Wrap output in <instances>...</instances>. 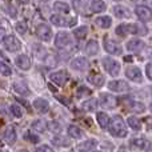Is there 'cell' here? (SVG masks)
Wrapping results in <instances>:
<instances>
[{"label": "cell", "instance_id": "obj_1", "mask_svg": "<svg viewBox=\"0 0 152 152\" xmlns=\"http://www.w3.org/2000/svg\"><path fill=\"white\" fill-rule=\"evenodd\" d=\"M111 124H108L110 128V134L115 137H126L128 135V129L124 123V120L121 119V116H113L112 120H110Z\"/></svg>", "mask_w": 152, "mask_h": 152}, {"label": "cell", "instance_id": "obj_2", "mask_svg": "<svg viewBox=\"0 0 152 152\" xmlns=\"http://www.w3.org/2000/svg\"><path fill=\"white\" fill-rule=\"evenodd\" d=\"M102 64L104 67V69L107 71V74H110L111 76H119L121 71V67H120V63L115 59H112L111 56H104L102 60Z\"/></svg>", "mask_w": 152, "mask_h": 152}, {"label": "cell", "instance_id": "obj_3", "mask_svg": "<svg viewBox=\"0 0 152 152\" xmlns=\"http://www.w3.org/2000/svg\"><path fill=\"white\" fill-rule=\"evenodd\" d=\"M1 44L8 52H18L21 50V43L13 35H5L1 39Z\"/></svg>", "mask_w": 152, "mask_h": 152}, {"label": "cell", "instance_id": "obj_4", "mask_svg": "<svg viewBox=\"0 0 152 152\" xmlns=\"http://www.w3.org/2000/svg\"><path fill=\"white\" fill-rule=\"evenodd\" d=\"M56 48H67V47H72L74 45V39L71 37V35L68 32L60 31L56 34L55 36V42H53Z\"/></svg>", "mask_w": 152, "mask_h": 152}, {"label": "cell", "instance_id": "obj_5", "mask_svg": "<svg viewBox=\"0 0 152 152\" xmlns=\"http://www.w3.org/2000/svg\"><path fill=\"white\" fill-rule=\"evenodd\" d=\"M52 28L48 26L47 23H40L36 26V36L39 37L42 42H51L52 39Z\"/></svg>", "mask_w": 152, "mask_h": 152}, {"label": "cell", "instance_id": "obj_6", "mask_svg": "<svg viewBox=\"0 0 152 152\" xmlns=\"http://www.w3.org/2000/svg\"><path fill=\"white\" fill-rule=\"evenodd\" d=\"M51 23L53 26H58V27H74L77 20L76 18H66V16H61V15H52L51 16Z\"/></svg>", "mask_w": 152, "mask_h": 152}, {"label": "cell", "instance_id": "obj_7", "mask_svg": "<svg viewBox=\"0 0 152 152\" xmlns=\"http://www.w3.org/2000/svg\"><path fill=\"white\" fill-rule=\"evenodd\" d=\"M99 102H100L99 104L102 105L103 108H105V110H113V108L118 107V99H116L113 95L107 94V92L100 94Z\"/></svg>", "mask_w": 152, "mask_h": 152}, {"label": "cell", "instance_id": "obj_8", "mask_svg": "<svg viewBox=\"0 0 152 152\" xmlns=\"http://www.w3.org/2000/svg\"><path fill=\"white\" fill-rule=\"evenodd\" d=\"M50 79L52 83H55L56 86L59 87H63L67 81L69 80V74L66 71V69H61V71H56V72H52L50 75Z\"/></svg>", "mask_w": 152, "mask_h": 152}, {"label": "cell", "instance_id": "obj_9", "mask_svg": "<svg viewBox=\"0 0 152 152\" xmlns=\"http://www.w3.org/2000/svg\"><path fill=\"white\" fill-rule=\"evenodd\" d=\"M103 47H104V50L107 51L108 53H111V55H121V45L119 44V43L113 42V40L108 39V37H105L104 42H103Z\"/></svg>", "mask_w": 152, "mask_h": 152}, {"label": "cell", "instance_id": "obj_10", "mask_svg": "<svg viewBox=\"0 0 152 152\" xmlns=\"http://www.w3.org/2000/svg\"><path fill=\"white\" fill-rule=\"evenodd\" d=\"M108 89L112 92H128L131 89V87L127 81L116 79V80H111L108 83Z\"/></svg>", "mask_w": 152, "mask_h": 152}, {"label": "cell", "instance_id": "obj_11", "mask_svg": "<svg viewBox=\"0 0 152 152\" xmlns=\"http://www.w3.org/2000/svg\"><path fill=\"white\" fill-rule=\"evenodd\" d=\"M126 76L135 83H143V72L139 67H128L126 69Z\"/></svg>", "mask_w": 152, "mask_h": 152}, {"label": "cell", "instance_id": "obj_12", "mask_svg": "<svg viewBox=\"0 0 152 152\" xmlns=\"http://www.w3.org/2000/svg\"><path fill=\"white\" fill-rule=\"evenodd\" d=\"M126 48L129 51V52L137 53V52H142V51L145 48V43L140 39H132V40H129V42H127Z\"/></svg>", "mask_w": 152, "mask_h": 152}, {"label": "cell", "instance_id": "obj_13", "mask_svg": "<svg viewBox=\"0 0 152 152\" xmlns=\"http://www.w3.org/2000/svg\"><path fill=\"white\" fill-rule=\"evenodd\" d=\"M123 102H124V104H126L129 110L134 111V112H144V110H145L144 104H143L142 102H137V100L131 99V97H124Z\"/></svg>", "mask_w": 152, "mask_h": 152}, {"label": "cell", "instance_id": "obj_14", "mask_svg": "<svg viewBox=\"0 0 152 152\" xmlns=\"http://www.w3.org/2000/svg\"><path fill=\"white\" fill-rule=\"evenodd\" d=\"M96 147H97V140L87 139V140H84V142L79 143V144L76 145V150H77L79 152H91V151H94Z\"/></svg>", "mask_w": 152, "mask_h": 152}, {"label": "cell", "instance_id": "obj_15", "mask_svg": "<svg viewBox=\"0 0 152 152\" xmlns=\"http://www.w3.org/2000/svg\"><path fill=\"white\" fill-rule=\"evenodd\" d=\"M135 13H136L137 18L142 21H144V23L151 20V16H152L151 10L148 7H145V5H137V7L135 8Z\"/></svg>", "mask_w": 152, "mask_h": 152}, {"label": "cell", "instance_id": "obj_16", "mask_svg": "<svg viewBox=\"0 0 152 152\" xmlns=\"http://www.w3.org/2000/svg\"><path fill=\"white\" fill-rule=\"evenodd\" d=\"M32 104H34V108L39 113H47L48 110H50V103H48V100L44 99V97H36Z\"/></svg>", "mask_w": 152, "mask_h": 152}, {"label": "cell", "instance_id": "obj_17", "mask_svg": "<svg viewBox=\"0 0 152 152\" xmlns=\"http://www.w3.org/2000/svg\"><path fill=\"white\" fill-rule=\"evenodd\" d=\"M71 68L75 71H86L88 68V60L84 56H77L74 60H71Z\"/></svg>", "mask_w": 152, "mask_h": 152}, {"label": "cell", "instance_id": "obj_18", "mask_svg": "<svg viewBox=\"0 0 152 152\" xmlns=\"http://www.w3.org/2000/svg\"><path fill=\"white\" fill-rule=\"evenodd\" d=\"M15 64L23 71H28L31 68V59L26 53H21V55H18L15 58Z\"/></svg>", "mask_w": 152, "mask_h": 152}, {"label": "cell", "instance_id": "obj_19", "mask_svg": "<svg viewBox=\"0 0 152 152\" xmlns=\"http://www.w3.org/2000/svg\"><path fill=\"white\" fill-rule=\"evenodd\" d=\"M12 88H13V91L18 95H20V96H28V95L31 94L28 86H27L24 81H16V83H13Z\"/></svg>", "mask_w": 152, "mask_h": 152}, {"label": "cell", "instance_id": "obj_20", "mask_svg": "<svg viewBox=\"0 0 152 152\" xmlns=\"http://www.w3.org/2000/svg\"><path fill=\"white\" fill-rule=\"evenodd\" d=\"M113 13L119 19H129L131 18V11L124 5H115L113 7Z\"/></svg>", "mask_w": 152, "mask_h": 152}, {"label": "cell", "instance_id": "obj_21", "mask_svg": "<svg viewBox=\"0 0 152 152\" xmlns=\"http://www.w3.org/2000/svg\"><path fill=\"white\" fill-rule=\"evenodd\" d=\"M3 136L7 140L8 143H15L18 139V135H16V128L13 126H7L3 132Z\"/></svg>", "mask_w": 152, "mask_h": 152}, {"label": "cell", "instance_id": "obj_22", "mask_svg": "<svg viewBox=\"0 0 152 152\" xmlns=\"http://www.w3.org/2000/svg\"><path fill=\"white\" fill-rule=\"evenodd\" d=\"M128 34H134V35H147L148 29L144 26L137 23H132L128 24Z\"/></svg>", "mask_w": 152, "mask_h": 152}, {"label": "cell", "instance_id": "obj_23", "mask_svg": "<svg viewBox=\"0 0 152 152\" xmlns=\"http://www.w3.org/2000/svg\"><path fill=\"white\" fill-rule=\"evenodd\" d=\"M97 52H99V43H97L96 40L91 39L86 44V53L88 56H96Z\"/></svg>", "mask_w": 152, "mask_h": 152}, {"label": "cell", "instance_id": "obj_24", "mask_svg": "<svg viewBox=\"0 0 152 152\" xmlns=\"http://www.w3.org/2000/svg\"><path fill=\"white\" fill-rule=\"evenodd\" d=\"M51 143H52L55 147H60V148H67V147H69V145H71L68 137L61 136V135H58V136H55L52 140H51Z\"/></svg>", "mask_w": 152, "mask_h": 152}, {"label": "cell", "instance_id": "obj_25", "mask_svg": "<svg viewBox=\"0 0 152 152\" xmlns=\"http://www.w3.org/2000/svg\"><path fill=\"white\" fill-rule=\"evenodd\" d=\"M95 24L103 29H107L112 26V19L110 16H99V18L95 19Z\"/></svg>", "mask_w": 152, "mask_h": 152}, {"label": "cell", "instance_id": "obj_26", "mask_svg": "<svg viewBox=\"0 0 152 152\" xmlns=\"http://www.w3.org/2000/svg\"><path fill=\"white\" fill-rule=\"evenodd\" d=\"M96 120H97V124L100 126V128H103V129L108 128V124H110V116H108L105 112L99 111V112L96 113Z\"/></svg>", "mask_w": 152, "mask_h": 152}, {"label": "cell", "instance_id": "obj_27", "mask_svg": "<svg viewBox=\"0 0 152 152\" xmlns=\"http://www.w3.org/2000/svg\"><path fill=\"white\" fill-rule=\"evenodd\" d=\"M81 107H83L84 111H87V112H92V111H96L97 107H99V103H97V99H95V97H91V99H87L86 102L81 104Z\"/></svg>", "mask_w": 152, "mask_h": 152}, {"label": "cell", "instance_id": "obj_28", "mask_svg": "<svg viewBox=\"0 0 152 152\" xmlns=\"http://www.w3.org/2000/svg\"><path fill=\"white\" fill-rule=\"evenodd\" d=\"M67 134H68V136L72 137V139H80V137H83L84 132H83V129L79 128L77 126L72 124V126H69L68 128H67Z\"/></svg>", "mask_w": 152, "mask_h": 152}, {"label": "cell", "instance_id": "obj_29", "mask_svg": "<svg viewBox=\"0 0 152 152\" xmlns=\"http://www.w3.org/2000/svg\"><path fill=\"white\" fill-rule=\"evenodd\" d=\"M31 128L37 134H42V132H44L47 129V121H44L43 119H36V120L32 121Z\"/></svg>", "mask_w": 152, "mask_h": 152}, {"label": "cell", "instance_id": "obj_30", "mask_svg": "<svg viewBox=\"0 0 152 152\" xmlns=\"http://www.w3.org/2000/svg\"><path fill=\"white\" fill-rule=\"evenodd\" d=\"M72 4L79 13H86L89 7L88 0H72Z\"/></svg>", "mask_w": 152, "mask_h": 152}, {"label": "cell", "instance_id": "obj_31", "mask_svg": "<svg viewBox=\"0 0 152 152\" xmlns=\"http://www.w3.org/2000/svg\"><path fill=\"white\" fill-rule=\"evenodd\" d=\"M87 80L95 87H102L104 84V77L100 74H89L87 76Z\"/></svg>", "mask_w": 152, "mask_h": 152}, {"label": "cell", "instance_id": "obj_32", "mask_svg": "<svg viewBox=\"0 0 152 152\" xmlns=\"http://www.w3.org/2000/svg\"><path fill=\"white\" fill-rule=\"evenodd\" d=\"M127 124L129 126V128L134 129V131H140L142 129V121H140L139 118L136 116H129L127 119Z\"/></svg>", "mask_w": 152, "mask_h": 152}, {"label": "cell", "instance_id": "obj_33", "mask_svg": "<svg viewBox=\"0 0 152 152\" xmlns=\"http://www.w3.org/2000/svg\"><path fill=\"white\" fill-rule=\"evenodd\" d=\"M107 5L103 0H95V1L91 3V11L95 13H100V12H104Z\"/></svg>", "mask_w": 152, "mask_h": 152}, {"label": "cell", "instance_id": "obj_34", "mask_svg": "<svg viewBox=\"0 0 152 152\" xmlns=\"http://www.w3.org/2000/svg\"><path fill=\"white\" fill-rule=\"evenodd\" d=\"M53 10L59 13H69V5L67 4V3L64 1H55V4H53Z\"/></svg>", "mask_w": 152, "mask_h": 152}, {"label": "cell", "instance_id": "obj_35", "mask_svg": "<svg viewBox=\"0 0 152 152\" xmlns=\"http://www.w3.org/2000/svg\"><path fill=\"white\" fill-rule=\"evenodd\" d=\"M88 27L87 26H80V27H77V28H75L74 29V35L76 36V39H79V40H81V39H84V37L88 35Z\"/></svg>", "mask_w": 152, "mask_h": 152}, {"label": "cell", "instance_id": "obj_36", "mask_svg": "<svg viewBox=\"0 0 152 152\" xmlns=\"http://www.w3.org/2000/svg\"><path fill=\"white\" fill-rule=\"evenodd\" d=\"M132 145H135L136 148H139V150H150V142L145 139H135L131 142Z\"/></svg>", "mask_w": 152, "mask_h": 152}, {"label": "cell", "instance_id": "obj_37", "mask_svg": "<svg viewBox=\"0 0 152 152\" xmlns=\"http://www.w3.org/2000/svg\"><path fill=\"white\" fill-rule=\"evenodd\" d=\"M47 128L50 129L51 132H53V134H60L63 127H61V124L59 123L58 120H51L47 123Z\"/></svg>", "mask_w": 152, "mask_h": 152}, {"label": "cell", "instance_id": "obj_38", "mask_svg": "<svg viewBox=\"0 0 152 152\" xmlns=\"http://www.w3.org/2000/svg\"><path fill=\"white\" fill-rule=\"evenodd\" d=\"M10 112L12 113V116L13 118H16V119H20V118H23V110H21V107H19L18 104H11L10 105Z\"/></svg>", "mask_w": 152, "mask_h": 152}, {"label": "cell", "instance_id": "obj_39", "mask_svg": "<svg viewBox=\"0 0 152 152\" xmlns=\"http://www.w3.org/2000/svg\"><path fill=\"white\" fill-rule=\"evenodd\" d=\"M89 95H91V89L86 86H80V87H77V89H76V96H77L79 99L87 97V96H89Z\"/></svg>", "mask_w": 152, "mask_h": 152}, {"label": "cell", "instance_id": "obj_40", "mask_svg": "<svg viewBox=\"0 0 152 152\" xmlns=\"http://www.w3.org/2000/svg\"><path fill=\"white\" fill-rule=\"evenodd\" d=\"M115 32L118 36H123V37L127 36V35H128V24H119V26L116 27Z\"/></svg>", "mask_w": 152, "mask_h": 152}, {"label": "cell", "instance_id": "obj_41", "mask_svg": "<svg viewBox=\"0 0 152 152\" xmlns=\"http://www.w3.org/2000/svg\"><path fill=\"white\" fill-rule=\"evenodd\" d=\"M15 29H16V32H19L20 35H24L28 31V26H27L24 21H19V23L15 24Z\"/></svg>", "mask_w": 152, "mask_h": 152}, {"label": "cell", "instance_id": "obj_42", "mask_svg": "<svg viewBox=\"0 0 152 152\" xmlns=\"http://www.w3.org/2000/svg\"><path fill=\"white\" fill-rule=\"evenodd\" d=\"M0 74L3 76H11L12 75V69L8 64H4L3 61H0Z\"/></svg>", "mask_w": 152, "mask_h": 152}, {"label": "cell", "instance_id": "obj_43", "mask_svg": "<svg viewBox=\"0 0 152 152\" xmlns=\"http://www.w3.org/2000/svg\"><path fill=\"white\" fill-rule=\"evenodd\" d=\"M24 139L26 140H29V142H32V143H39V140H40V137L39 136H36V135H34V134H31V132H26L24 134Z\"/></svg>", "mask_w": 152, "mask_h": 152}, {"label": "cell", "instance_id": "obj_44", "mask_svg": "<svg viewBox=\"0 0 152 152\" xmlns=\"http://www.w3.org/2000/svg\"><path fill=\"white\" fill-rule=\"evenodd\" d=\"M55 97H56V100L61 102V104H64V105H71V100L67 99V97H64V96H59V95H56Z\"/></svg>", "mask_w": 152, "mask_h": 152}, {"label": "cell", "instance_id": "obj_45", "mask_svg": "<svg viewBox=\"0 0 152 152\" xmlns=\"http://www.w3.org/2000/svg\"><path fill=\"white\" fill-rule=\"evenodd\" d=\"M36 152H52V150L48 145H39L36 148Z\"/></svg>", "mask_w": 152, "mask_h": 152}, {"label": "cell", "instance_id": "obj_46", "mask_svg": "<svg viewBox=\"0 0 152 152\" xmlns=\"http://www.w3.org/2000/svg\"><path fill=\"white\" fill-rule=\"evenodd\" d=\"M145 75H147L148 80H151V63H147V66H145Z\"/></svg>", "mask_w": 152, "mask_h": 152}, {"label": "cell", "instance_id": "obj_47", "mask_svg": "<svg viewBox=\"0 0 152 152\" xmlns=\"http://www.w3.org/2000/svg\"><path fill=\"white\" fill-rule=\"evenodd\" d=\"M124 60H126V61H131V56H126V58H124Z\"/></svg>", "mask_w": 152, "mask_h": 152}, {"label": "cell", "instance_id": "obj_48", "mask_svg": "<svg viewBox=\"0 0 152 152\" xmlns=\"http://www.w3.org/2000/svg\"><path fill=\"white\" fill-rule=\"evenodd\" d=\"M131 1H134V3H139V1H142V0H131Z\"/></svg>", "mask_w": 152, "mask_h": 152}, {"label": "cell", "instance_id": "obj_49", "mask_svg": "<svg viewBox=\"0 0 152 152\" xmlns=\"http://www.w3.org/2000/svg\"><path fill=\"white\" fill-rule=\"evenodd\" d=\"M18 152H28V151H27V150H19Z\"/></svg>", "mask_w": 152, "mask_h": 152}, {"label": "cell", "instance_id": "obj_50", "mask_svg": "<svg viewBox=\"0 0 152 152\" xmlns=\"http://www.w3.org/2000/svg\"><path fill=\"white\" fill-rule=\"evenodd\" d=\"M91 152H100V151H91Z\"/></svg>", "mask_w": 152, "mask_h": 152}, {"label": "cell", "instance_id": "obj_51", "mask_svg": "<svg viewBox=\"0 0 152 152\" xmlns=\"http://www.w3.org/2000/svg\"><path fill=\"white\" fill-rule=\"evenodd\" d=\"M42 1H48V0H42Z\"/></svg>", "mask_w": 152, "mask_h": 152}, {"label": "cell", "instance_id": "obj_52", "mask_svg": "<svg viewBox=\"0 0 152 152\" xmlns=\"http://www.w3.org/2000/svg\"><path fill=\"white\" fill-rule=\"evenodd\" d=\"M115 1H120V0H115Z\"/></svg>", "mask_w": 152, "mask_h": 152}, {"label": "cell", "instance_id": "obj_53", "mask_svg": "<svg viewBox=\"0 0 152 152\" xmlns=\"http://www.w3.org/2000/svg\"><path fill=\"white\" fill-rule=\"evenodd\" d=\"M0 28H1V23H0Z\"/></svg>", "mask_w": 152, "mask_h": 152}, {"label": "cell", "instance_id": "obj_54", "mask_svg": "<svg viewBox=\"0 0 152 152\" xmlns=\"http://www.w3.org/2000/svg\"><path fill=\"white\" fill-rule=\"evenodd\" d=\"M120 152H124V151H120Z\"/></svg>", "mask_w": 152, "mask_h": 152}]
</instances>
